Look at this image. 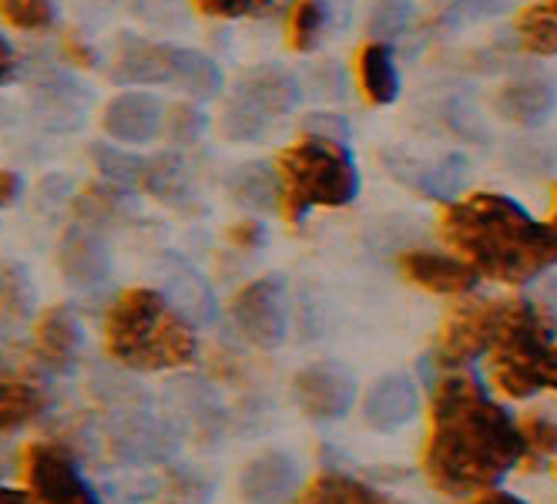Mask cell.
Returning a JSON list of instances; mask_svg holds the SVG:
<instances>
[{
	"instance_id": "cell-1",
	"label": "cell",
	"mask_w": 557,
	"mask_h": 504,
	"mask_svg": "<svg viewBox=\"0 0 557 504\" xmlns=\"http://www.w3.org/2000/svg\"><path fill=\"white\" fill-rule=\"evenodd\" d=\"M524 460L521 420L491 394V386L463 370L433 386L423 475L436 491L447 497L494 491Z\"/></svg>"
},
{
	"instance_id": "cell-2",
	"label": "cell",
	"mask_w": 557,
	"mask_h": 504,
	"mask_svg": "<svg viewBox=\"0 0 557 504\" xmlns=\"http://www.w3.org/2000/svg\"><path fill=\"white\" fill-rule=\"evenodd\" d=\"M447 246L476 276L524 286L557 266V229L500 192H470L441 216Z\"/></svg>"
},
{
	"instance_id": "cell-3",
	"label": "cell",
	"mask_w": 557,
	"mask_h": 504,
	"mask_svg": "<svg viewBox=\"0 0 557 504\" xmlns=\"http://www.w3.org/2000/svg\"><path fill=\"white\" fill-rule=\"evenodd\" d=\"M104 351L122 367L158 373L188 367L198 357V336L162 293L135 286L125 290L108 309Z\"/></svg>"
},
{
	"instance_id": "cell-4",
	"label": "cell",
	"mask_w": 557,
	"mask_h": 504,
	"mask_svg": "<svg viewBox=\"0 0 557 504\" xmlns=\"http://www.w3.org/2000/svg\"><path fill=\"white\" fill-rule=\"evenodd\" d=\"M278 209L302 222L312 209H343L360 196V169L346 142L302 135L278 151Z\"/></svg>"
},
{
	"instance_id": "cell-5",
	"label": "cell",
	"mask_w": 557,
	"mask_h": 504,
	"mask_svg": "<svg viewBox=\"0 0 557 504\" xmlns=\"http://www.w3.org/2000/svg\"><path fill=\"white\" fill-rule=\"evenodd\" d=\"M554 323L531 299H510L507 320L491 351V380L510 401H528L550 391L554 367Z\"/></svg>"
},
{
	"instance_id": "cell-6",
	"label": "cell",
	"mask_w": 557,
	"mask_h": 504,
	"mask_svg": "<svg viewBox=\"0 0 557 504\" xmlns=\"http://www.w3.org/2000/svg\"><path fill=\"white\" fill-rule=\"evenodd\" d=\"M111 77L117 85H172L198 101H209L222 91V71L212 58L175 45L141 41L132 34L117 41Z\"/></svg>"
},
{
	"instance_id": "cell-7",
	"label": "cell",
	"mask_w": 557,
	"mask_h": 504,
	"mask_svg": "<svg viewBox=\"0 0 557 504\" xmlns=\"http://www.w3.org/2000/svg\"><path fill=\"white\" fill-rule=\"evenodd\" d=\"M507 303L510 299H463L454 306L436 343V364L454 373L473 360L491 357L507 320Z\"/></svg>"
},
{
	"instance_id": "cell-8",
	"label": "cell",
	"mask_w": 557,
	"mask_h": 504,
	"mask_svg": "<svg viewBox=\"0 0 557 504\" xmlns=\"http://www.w3.org/2000/svg\"><path fill=\"white\" fill-rule=\"evenodd\" d=\"M228 317L235 330L243 333L259 351H275L286 343L289 333V299L286 283L278 276H262L238 290L228 303Z\"/></svg>"
},
{
	"instance_id": "cell-9",
	"label": "cell",
	"mask_w": 557,
	"mask_h": 504,
	"mask_svg": "<svg viewBox=\"0 0 557 504\" xmlns=\"http://www.w3.org/2000/svg\"><path fill=\"white\" fill-rule=\"evenodd\" d=\"M24 481L37 504H101L71 451L61 444H27Z\"/></svg>"
},
{
	"instance_id": "cell-10",
	"label": "cell",
	"mask_w": 557,
	"mask_h": 504,
	"mask_svg": "<svg viewBox=\"0 0 557 504\" xmlns=\"http://www.w3.org/2000/svg\"><path fill=\"white\" fill-rule=\"evenodd\" d=\"M293 397L296 407L315 423L339 420L356 404V380L336 364H312L296 373Z\"/></svg>"
},
{
	"instance_id": "cell-11",
	"label": "cell",
	"mask_w": 557,
	"mask_h": 504,
	"mask_svg": "<svg viewBox=\"0 0 557 504\" xmlns=\"http://www.w3.org/2000/svg\"><path fill=\"white\" fill-rule=\"evenodd\" d=\"M302 494V475L293 454L262 451L238 475L243 504H296Z\"/></svg>"
},
{
	"instance_id": "cell-12",
	"label": "cell",
	"mask_w": 557,
	"mask_h": 504,
	"mask_svg": "<svg viewBox=\"0 0 557 504\" xmlns=\"http://www.w3.org/2000/svg\"><path fill=\"white\" fill-rule=\"evenodd\" d=\"M363 423L376 434H396L410 428L420 414V391L413 377L407 373H386L367 386V394L360 401Z\"/></svg>"
},
{
	"instance_id": "cell-13",
	"label": "cell",
	"mask_w": 557,
	"mask_h": 504,
	"mask_svg": "<svg viewBox=\"0 0 557 504\" xmlns=\"http://www.w3.org/2000/svg\"><path fill=\"white\" fill-rule=\"evenodd\" d=\"M400 273L436 296H470L481 283L476 269L470 262H463L457 253H436V249H410L396 259Z\"/></svg>"
},
{
	"instance_id": "cell-14",
	"label": "cell",
	"mask_w": 557,
	"mask_h": 504,
	"mask_svg": "<svg viewBox=\"0 0 557 504\" xmlns=\"http://www.w3.org/2000/svg\"><path fill=\"white\" fill-rule=\"evenodd\" d=\"M101 128L117 145H145L165 132V108L151 91H117L101 111Z\"/></svg>"
},
{
	"instance_id": "cell-15",
	"label": "cell",
	"mask_w": 557,
	"mask_h": 504,
	"mask_svg": "<svg viewBox=\"0 0 557 504\" xmlns=\"http://www.w3.org/2000/svg\"><path fill=\"white\" fill-rule=\"evenodd\" d=\"M232 98L249 105L252 111L262 114V119L272 122V119H278V114H286L299 105V85L286 67L259 64V67H249L243 77H238Z\"/></svg>"
},
{
	"instance_id": "cell-16",
	"label": "cell",
	"mask_w": 557,
	"mask_h": 504,
	"mask_svg": "<svg viewBox=\"0 0 557 504\" xmlns=\"http://www.w3.org/2000/svg\"><path fill=\"white\" fill-rule=\"evenodd\" d=\"M77 346H82V327L67 306H48L34 323V354L48 370H67Z\"/></svg>"
},
{
	"instance_id": "cell-17",
	"label": "cell",
	"mask_w": 557,
	"mask_h": 504,
	"mask_svg": "<svg viewBox=\"0 0 557 504\" xmlns=\"http://www.w3.org/2000/svg\"><path fill=\"white\" fill-rule=\"evenodd\" d=\"M58 266L67 283H77V286H91V283H101L108 276V253H104V243L95 236L88 225H71L64 236H61V246H58Z\"/></svg>"
},
{
	"instance_id": "cell-18",
	"label": "cell",
	"mask_w": 557,
	"mask_h": 504,
	"mask_svg": "<svg viewBox=\"0 0 557 504\" xmlns=\"http://www.w3.org/2000/svg\"><path fill=\"white\" fill-rule=\"evenodd\" d=\"M557 105V91L547 77H517L497 91V111L513 125H541Z\"/></svg>"
},
{
	"instance_id": "cell-19",
	"label": "cell",
	"mask_w": 557,
	"mask_h": 504,
	"mask_svg": "<svg viewBox=\"0 0 557 504\" xmlns=\"http://www.w3.org/2000/svg\"><path fill=\"white\" fill-rule=\"evenodd\" d=\"M356 82L370 105H393L400 98V71L386 41H370L356 51Z\"/></svg>"
},
{
	"instance_id": "cell-20",
	"label": "cell",
	"mask_w": 557,
	"mask_h": 504,
	"mask_svg": "<svg viewBox=\"0 0 557 504\" xmlns=\"http://www.w3.org/2000/svg\"><path fill=\"white\" fill-rule=\"evenodd\" d=\"M296 504H396V501L360 478H349L343 471H320L302 488Z\"/></svg>"
},
{
	"instance_id": "cell-21",
	"label": "cell",
	"mask_w": 557,
	"mask_h": 504,
	"mask_svg": "<svg viewBox=\"0 0 557 504\" xmlns=\"http://www.w3.org/2000/svg\"><path fill=\"white\" fill-rule=\"evenodd\" d=\"M517 37H521L524 51L537 58H554L557 54V0L531 4L517 14Z\"/></svg>"
},
{
	"instance_id": "cell-22",
	"label": "cell",
	"mask_w": 557,
	"mask_h": 504,
	"mask_svg": "<svg viewBox=\"0 0 557 504\" xmlns=\"http://www.w3.org/2000/svg\"><path fill=\"white\" fill-rule=\"evenodd\" d=\"M45 394L27 380H0V434H11L45 410Z\"/></svg>"
},
{
	"instance_id": "cell-23",
	"label": "cell",
	"mask_w": 557,
	"mask_h": 504,
	"mask_svg": "<svg viewBox=\"0 0 557 504\" xmlns=\"http://www.w3.org/2000/svg\"><path fill=\"white\" fill-rule=\"evenodd\" d=\"M138 188H145L148 196L172 202V206L188 199V179H185V169L175 155H158V159H148Z\"/></svg>"
},
{
	"instance_id": "cell-24",
	"label": "cell",
	"mask_w": 557,
	"mask_h": 504,
	"mask_svg": "<svg viewBox=\"0 0 557 504\" xmlns=\"http://www.w3.org/2000/svg\"><path fill=\"white\" fill-rule=\"evenodd\" d=\"M34 306L27 273L17 262H0V320L21 323Z\"/></svg>"
},
{
	"instance_id": "cell-25",
	"label": "cell",
	"mask_w": 557,
	"mask_h": 504,
	"mask_svg": "<svg viewBox=\"0 0 557 504\" xmlns=\"http://www.w3.org/2000/svg\"><path fill=\"white\" fill-rule=\"evenodd\" d=\"M235 202H243L249 209H275L278 206V175L259 165H249L235 175L232 182Z\"/></svg>"
},
{
	"instance_id": "cell-26",
	"label": "cell",
	"mask_w": 557,
	"mask_h": 504,
	"mask_svg": "<svg viewBox=\"0 0 557 504\" xmlns=\"http://www.w3.org/2000/svg\"><path fill=\"white\" fill-rule=\"evenodd\" d=\"M122 202H125V188L122 185H88L82 196L74 199V216L82 225H98V222H108L122 212Z\"/></svg>"
},
{
	"instance_id": "cell-27",
	"label": "cell",
	"mask_w": 557,
	"mask_h": 504,
	"mask_svg": "<svg viewBox=\"0 0 557 504\" xmlns=\"http://www.w3.org/2000/svg\"><path fill=\"white\" fill-rule=\"evenodd\" d=\"M91 159L98 162L101 175L111 179V185H122V188L138 185L145 162H148V159H138V155H128L125 148H114V145H91Z\"/></svg>"
},
{
	"instance_id": "cell-28",
	"label": "cell",
	"mask_w": 557,
	"mask_h": 504,
	"mask_svg": "<svg viewBox=\"0 0 557 504\" xmlns=\"http://www.w3.org/2000/svg\"><path fill=\"white\" fill-rule=\"evenodd\" d=\"M323 27H326V4L323 0H299L296 11H293V21H289V45L296 51H312L315 45H320Z\"/></svg>"
},
{
	"instance_id": "cell-29",
	"label": "cell",
	"mask_w": 557,
	"mask_h": 504,
	"mask_svg": "<svg viewBox=\"0 0 557 504\" xmlns=\"http://www.w3.org/2000/svg\"><path fill=\"white\" fill-rule=\"evenodd\" d=\"M0 17L17 30H48L58 11L54 0H0Z\"/></svg>"
},
{
	"instance_id": "cell-30",
	"label": "cell",
	"mask_w": 557,
	"mask_h": 504,
	"mask_svg": "<svg viewBox=\"0 0 557 504\" xmlns=\"http://www.w3.org/2000/svg\"><path fill=\"white\" fill-rule=\"evenodd\" d=\"M521 431L528 441V460L557 457V417H550L547 410H531L521 417Z\"/></svg>"
},
{
	"instance_id": "cell-31",
	"label": "cell",
	"mask_w": 557,
	"mask_h": 504,
	"mask_svg": "<svg viewBox=\"0 0 557 504\" xmlns=\"http://www.w3.org/2000/svg\"><path fill=\"white\" fill-rule=\"evenodd\" d=\"M198 14L219 17V21H235V17H259L283 8L286 0H191Z\"/></svg>"
},
{
	"instance_id": "cell-32",
	"label": "cell",
	"mask_w": 557,
	"mask_h": 504,
	"mask_svg": "<svg viewBox=\"0 0 557 504\" xmlns=\"http://www.w3.org/2000/svg\"><path fill=\"white\" fill-rule=\"evenodd\" d=\"M269 119H262L259 111H252L249 105L243 101H228L225 105V114H222V135L232 138V142H256L262 132H265Z\"/></svg>"
},
{
	"instance_id": "cell-33",
	"label": "cell",
	"mask_w": 557,
	"mask_h": 504,
	"mask_svg": "<svg viewBox=\"0 0 557 504\" xmlns=\"http://www.w3.org/2000/svg\"><path fill=\"white\" fill-rule=\"evenodd\" d=\"M370 34L373 37H393V34H400L407 24H410V4L407 0H380V4L370 11Z\"/></svg>"
},
{
	"instance_id": "cell-34",
	"label": "cell",
	"mask_w": 557,
	"mask_h": 504,
	"mask_svg": "<svg viewBox=\"0 0 557 504\" xmlns=\"http://www.w3.org/2000/svg\"><path fill=\"white\" fill-rule=\"evenodd\" d=\"M206 119L202 111H198L195 105H175L165 111V135L178 145H188L198 138V132H202Z\"/></svg>"
},
{
	"instance_id": "cell-35",
	"label": "cell",
	"mask_w": 557,
	"mask_h": 504,
	"mask_svg": "<svg viewBox=\"0 0 557 504\" xmlns=\"http://www.w3.org/2000/svg\"><path fill=\"white\" fill-rule=\"evenodd\" d=\"M228 243H232L235 249L252 253V249H259V246L265 243V229H262L259 219H243V222L228 225Z\"/></svg>"
},
{
	"instance_id": "cell-36",
	"label": "cell",
	"mask_w": 557,
	"mask_h": 504,
	"mask_svg": "<svg viewBox=\"0 0 557 504\" xmlns=\"http://www.w3.org/2000/svg\"><path fill=\"white\" fill-rule=\"evenodd\" d=\"M306 135L330 138V142H346L349 138V125H346V119H339V114H309Z\"/></svg>"
},
{
	"instance_id": "cell-37",
	"label": "cell",
	"mask_w": 557,
	"mask_h": 504,
	"mask_svg": "<svg viewBox=\"0 0 557 504\" xmlns=\"http://www.w3.org/2000/svg\"><path fill=\"white\" fill-rule=\"evenodd\" d=\"M64 54L74 61V64H82V67H95V51L82 41V37H77V34H67L64 37Z\"/></svg>"
},
{
	"instance_id": "cell-38",
	"label": "cell",
	"mask_w": 557,
	"mask_h": 504,
	"mask_svg": "<svg viewBox=\"0 0 557 504\" xmlns=\"http://www.w3.org/2000/svg\"><path fill=\"white\" fill-rule=\"evenodd\" d=\"M17 196H21V175L11 169H0V209L14 206Z\"/></svg>"
},
{
	"instance_id": "cell-39",
	"label": "cell",
	"mask_w": 557,
	"mask_h": 504,
	"mask_svg": "<svg viewBox=\"0 0 557 504\" xmlns=\"http://www.w3.org/2000/svg\"><path fill=\"white\" fill-rule=\"evenodd\" d=\"M14 74H17V54H14V48H11L8 37L0 34V88H4Z\"/></svg>"
},
{
	"instance_id": "cell-40",
	"label": "cell",
	"mask_w": 557,
	"mask_h": 504,
	"mask_svg": "<svg viewBox=\"0 0 557 504\" xmlns=\"http://www.w3.org/2000/svg\"><path fill=\"white\" fill-rule=\"evenodd\" d=\"M463 504H528V501H524V497H517V494H510V491L494 488V491H484V494L467 497Z\"/></svg>"
},
{
	"instance_id": "cell-41",
	"label": "cell",
	"mask_w": 557,
	"mask_h": 504,
	"mask_svg": "<svg viewBox=\"0 0 557 504\" xmlns=\"http://www.w3.org/2000/svg\"><path fill=\"white\" fill-rule=\"evenodd\" d=\"M0 504H37L30 491H17V488H4L0 484Z\"/></svg>"
},
{
	"instance_id": "cell-42",
	"label": "cell",
	"mask_w": 557,
	"mask_h": 504,
	"mask_svg": "<svg viewBox=\"0 0 557 504\" xmlns=\"http://www.w3.org/2000/svg\"><path fill=\"white\" fill-rule=\"evenodd\" d=\"M550 391H557V346H554V367H550Z\"/></svg>"
},
{
	"instance_id": "cell-43",
	"label": "cell",
	"mask_w": 557,
	"mask_h": 504,
	"mask_svg": "<svg viewBox=\"0 0 557 504\" xmlns=\"http://www.w3.org/2000/svg\"><path fill=\"white\" fill-rule=\"evenodd\" d=\"M554 229H557V199H554Z\"/></svg>"
},
{
	"instance_id": "cell-44",
	"label": "cell",
	"mask_w": 557,
	"mask_h": 504,
	"mask_svg": "<svg viewBox=\"0 0 557 504\" xmlns=\"http://www.w3.org/2000/svg\"><path fill=\"white\" fill-rule=\"evenodd\" d=\"M554 471H557V464H554Z\"/></svg>"
}]
</instances>
